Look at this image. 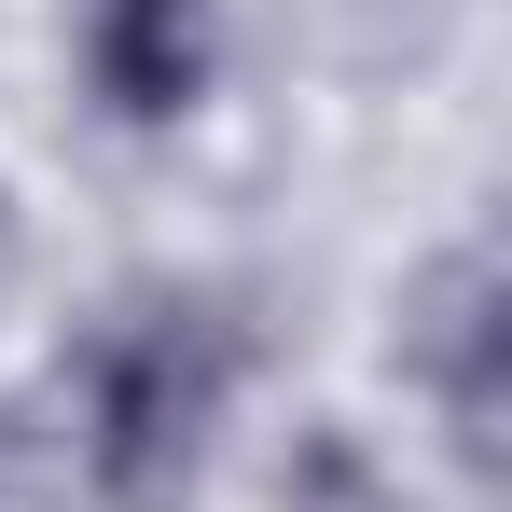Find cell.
Listing matches in <instances>:
<instances>
[{
	"label": "cell",
	"instance_id": "obj_2",
	"mask_svg": "<svg viewBox=\"0 0 512 512\" xmlns=\"http://www.w3.org/2000/svg\"><path fill=\"white\" fill-rule=\"evenodd\" d=\"M499 346H512V319H499V250L485 236H457V250L429 263L416 291H402V374H416V402L443 416V443L485 471L499 457Z\"/></svg>",
	"mask_w": 512,
	"mask_h": 512
},
{
	"label": "cell",
	"instance_id": "obj_1",
	"mask_svg": "<svg viewBox=\"0 0 512 512\" xmlns=\"http://www.w3.org/2000/svg\"><path fill=\"white\" fill-rule=\"evenodd\" d=\"M250 388V319L236 291H125L84 346H70V457L111 512H180L208 443Z\"/></svg>",
	"mask_w": 512,
	"mask_h": 512
},
{
	"label": "cell",
	"instance_id": "obj_3",
	"mask_svg": "<svg viewBox=\"0 0 512 512\" xmlns=\"http://www.w3.org/2000/svg\"><path fill=\"white\" fill-rule=\"evenodd\" d=\"M222 70V14L208 0H84V84L125 125H180Z\"/></svg>",
	"mask_w": 512,
	"mask_h": 512
},
{
	"label": "cell",
	"instance_id": "obj_5",
	"mask_svg": "<svg viewBox=\"0 0 512 512\" xmlns=\"http://www.w3.org/2000/svg\"><path fill=\"white\" fill-rule=\"evenodd\" d=\"M0 250H14V222H0Z\"/></svg>",
	"mask_w": 512,
	"mask_h": 512
},
{
	"label": "cell",
	"instance_id": "obj_4",
	"mask_svg": "<svg viewBox=\"0 0 512 512\" xmlns=\"http://www.w3.org/2000/svg\"><path fill=\"white\" fill-rule=\"evenodd\" d=\"M277 512H402V485L374 471V443H360V429H305V443H291V471H277Z\"/></svg>",
	"mask_w": 512,
	"mask_h": 512
}]
</instances>
